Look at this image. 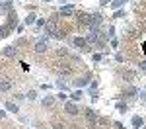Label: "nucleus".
I'll return each instance as SVG.
<instances>
[{"label": "nucleus", "instance_id": "1", "mask_svg": "<svg viewBox=\"0 0 146 129\" xmlns=\"http://www.w3.org/2000/svg\"><path fill=\"white\" fill-rule=\"evenodd\" d=\"M47 29L51 31L53 35H60V31H59V28H56V23H55V22H47Z\"/></svg>", "mask_w": 146, "mask_h": 129}, {"label": "nucleus", "instance_id": "2", "mask_svg": "<svg viewBox=\"0 0 146 129\" xmlns=\"http://www.w3.org/2000/svg\"><path fill=\"white\" fill-rule=\"evenodd\" d=\"M86 115H88V119H90V121H97V115L94 114L92 110H86Z\"/></svg>", "mask_w": 146, "mask_h": 129}, {"label": "nucleus", "instance_id": "3", "mask_svg": "<svg viewBox=\"0 0 146 129\" xmlns=\"http://www.w3.org/2000/svg\"><path fill=\"white\" fill-rule=\"evenodd\" d=\"M66 110H68V114H72V115H74V114H78V111H76V106H72V104H68V106H66Z\"/></svg>", "mask_w": 146, "mask_h": 129}, {"label": "nucleus", "instance_id": "4", "mask_svg": "<svg viewBox=\"0 0 146 129\" xmlns=\"http://www.w3.org/2000/svg\"><path fill=\"white\" fill-rule=\"evenodd\" d=\"M35 51H37V53H43V51H45V43H37Z\"/></svg>", "mask_w": 146, "mask_h": 129}, {"label": "nucleus", "instance_id": "5", "mask_svg": "<svg viewBox=\"0 0 146 129\" xmlns=\"http://www.w3.org/2000/svg\"><path fill=\"white\" fill-rule=\"evenodd\" d=\"M74 43H76L78 47H84V45H86V39H78V37H76V41H74Z\"/></svg>", "mask_w": 146, "mask_h": 129}, {"label": "nucleus", "instance_id": "6", "mask_svg": "<svg viewBox=\"0 0 146 129\" xmlns=\"http://www.w3.org/2000/svg\"><path fill=\"white\" fill-rule=\"evenodd\" d=\"M8 88H10V84H8V82H2V84H0V90H8Z\"/></svg>", "mask_w": 146, "mask_h": 129}, {"label": "nucleus", "instance_id": "7", "mask_svg": "<svg viewBox=\"0 0 146 129\" xmlns=\"http://www.w3.org/2000/svg\"><path fill=\"white\" fill-rule=\"evenodd\" d=\"M4 55H14V49H12V47H8V49L4 51Z\"/></svg>", "mask_w": 146, "mask_h": 129}]
</instances>
